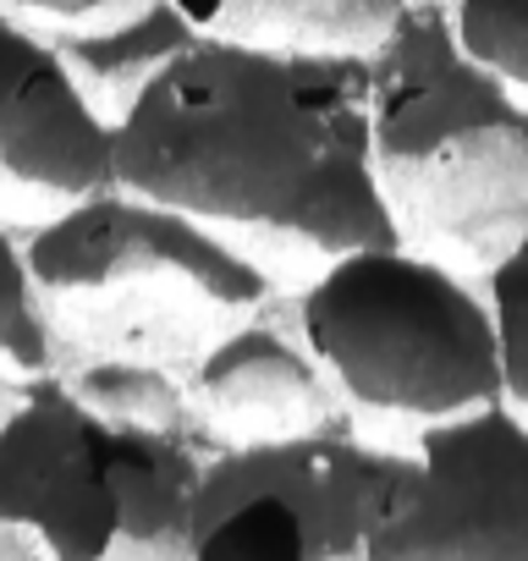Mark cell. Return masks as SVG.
I'll use <instances>...</instances> for the list:
<instances>
[{"label":"cell","mask_w":528,"mask_h":561,"mask_svg":"<svg viewBox=\"0 0 528 561\" xmlns=\"http://www.w3.org/2000/svg\"><path fill=\"white\" fill-rule=\"evenodd\" d=\"M204 451L187 435L127 430L122 534L111 561H193V517L204 484Z\"/></svg>","instance_id":"obj_12"},{"label":"cell","mask_w":528,"mask_h":561,"mask_svg":"<svg viewBox=\"0 0 528 561\" xmlns=\"http://www.w3.org/2000/svg\"><path fill=\"white\" fill-rule=\"evenodd\" d=\"M198 39L204 34L182 18L176 0H138V7H122L100 23L56 28L67 67L78 72V83L111 122H122L149 94V83Z\"/></svg>","instance_id":"obj_10"},{"label":"cell","mask_w":528,"mask_h":561,"mask_svg":"<svg viewBox=\"0 0 528 561\" xmlns=\"http://www.w3.org/2000/svg\"><path fill=\"white\" fill-rule=\"evenodd\" d=\"M375 67V171L402 242L490 270L528 237V100L457 39L451 0H413Z\"/></svg>","instance_id":"obj_3"},{"label":"cell","mask_w":528,"mask_h":561,"mask_svg":"<svg viewBox=\"0 0 528 561\" xmlns=\"http://www.w3.org/2000/svg\"><path fill=\"white\" fill-rule=\"evenodd\" d=\"M484 287L501 331V386L506 402L528 419V237L484 270Z\"/></svg>","instance_id":"obj_16"},{"label":"cell","mask_w":528,"mask_h":561,"mask_svg":"<svg viewBox=\"0 0 528 561\" xmlns=\"http://www.w3.org/2000/svg\"><path fill=\"white\" fill-rule=\"evenodd\" d=\"M116 182L209 220L276 280L402 242L364 50L187 45L116 122Z\"/></svg>","instance_id":"obj_1"},{"label":"cell","mask_w":528,"mask_h":561,"mask_svg":"<svg viewBox=\"0 0 528 561\" xmlns=\"http://www.w3.org/2000/svg\"><path fill=\"white\" fill-rule=\"evenodd\" d=\"M127 430L105 424L61 369L28 375L0 419V517L50 561H111L122 534Z\"/></svg>","instance_id":"obj_7"},{"label":"cell","mask_w":528,"mask_h":561,"mask_svg":"<svg viewBox=\"0 0 528 561\" xmlns=\"http://www.w3.org/2000/svg\"><path fill=\"white\" fill-rule=\"evenodd\" d=\"M193 408L204 430L220 446H248V440H287V435H314L331 424H347V402L331 386L325 364L303 342L298 309L292 320L259 309L237 331H226L193 369Z\"/></svg>","instance_id":"obj_9"},{"label":"cell","mask_w":528,"mask_h":561,"mask_svg":"<svg viewBox=\"0 0 528 561\" xmlns=\"http://www.w3.org/2000/svg\"><path fill=\"white\" fill-rule=\"evenodd\" d=\"M451 23L468 56L528 100V0H451Z\"/></svg>","instance_id":"obj_15"},{"label":"cell","mask_w":528,"mask_h":561,"mask_svg":"<svg viewBox=\"0 0 528 561\" xmlns=\"http://www.w3.org/2000/svg\"><path fill=\"white\" fill-rule=\"evenodd\" d=\"M413 468V446H375L353 424L215 446L198 484L193 561H369L375 523Z\"/></svg>","instance_id":"obj_5"},{"label":"cell","mask_w":528,"mask_h":561,"mask_svg":"<svg viewBox=\"0 0 528 561\" xmlns=\"http://www.w3.org/2000/svg\"><path fill=\"white\" fill-rule=\"evenodd\" d=\"M56 364H61V353H56V336L34 304L23 237L0 220V369L28 380V375H50Z\"/></svg>","instance_id":"obj_14"},{"label":"cell","mask_w":528,"mask_h":561,"mask_svg":"<svg viewBox=\"0 0 528 561\" xmlns=\"http://www.w3.org/2000/svg\"><path fill=\"white\" fill-rule=\"evenodd\" d=\"M303 342L347 408L413 430L501 402V331L490 287L413 242L331 259L292 298Z\"/></svg>","instance_id":"obj_4"},{"label":"cell","mask_w":528,"mask_h":561,"mask_svg":"<svg viewBox=\"0 0 528 561\" xmlns=\"http://www.w3.org/2000/svg\"><path fill=\"white\" fill-rule=\"evenodd\" d=\"M369 561H528V419L506 397L418 430Z\"/></svg>","instance_id":"obj_6"},{"label":"cell","mask_w":528,"mask_h":561,"mask_svg":"<svg viewBox=\"0 0 528 561\" xmlns=\"http://www.w3.org/2000/svg\"><path fill=\"white\" fill-rule=\"evenodd\" d=\"M0 561H50V556L34 545V534H23L18 523L0 517Z\"/></svg>","instance_id":"obj_18"},{"label":"cell","mask_w":528,"mask_h":561,"mask_svg":"<svg viewBox=\"0 0 528 561\" xmlns=\"http://www.w3.org/2000/svg\"><path fill=\"white\" fill-rule=\"evenodd\" d=\"M116 187V122L89 100L56 34L0 12V198L67 209Z\"/></svg>","instance_id":"obj_8"},{"label":"cell","mask_w":528,"mask_h":561,"mask_svg":"<svg viewBox=\"0 0 528 561\" xmlns=\"http://www.w3.org/2000/svg\"><path fill=\"white\" fill-rule=\"evenodd\" d=\"M18 386H23V380H18L12 369H0V419L12 413V402H18Z\"/></svg>","instance_id":"obj_19"},{"label":"cell","mask_w":528,"mask_h":561,"mask_svg":"<svg viewBox=\"0 0 528 561\" xmlns=\"http://www.w3.org/2000/svg\"><path fill=\"white\" fill-rule=\"evenodd\" d=\"M122 7H138V0H0V12H18L34 23H56V28H78V23H100Z\"/></svg>","instance_id":"obj_17"},{"label":"cell","mask_w":528,"mask_h":561,"mask_svg":"<svg viewBox=\"0 0 528 561\" xmlns=\"http://www.w3.org/2000/svg\"><path fill=\"white\" fill-rule=\"evenodd\" d=\"M56 369L105 424L187 435V440H193V430H204V419L193 408L187 369H176V364L138 358V353H83V358L56 364Z\"/></svg>","instance_id":"obj_13"},{"label":"cell","mask_w":528,"mask_h":561,"mask_svg":"<svg viewBox=\"0 0 528 561\" xmlns=\"http://www.w3.org/2000/svg\"><path fill=\"white\" fill-rule=\"evenodd\" d=\"M204 39L282 50H380L413 0H176Z\"/></svg>","instance_id":"obj_11"},{"label":"cell","mask_w":528,"mask_h":561,"mask_svg":"<svg viewBox=\"0 0 528 561\" xmlns=\"http://www.w3.org/2000/svg\"><path fill=\"white\" fill-rule=\"evenodd\" d=\"M28 280L56 353H138L193 369L226 331L276 304V275L209 220L105 187L50 209L28 237Z\"/></svg>","instance_id":"obj_2"}]
</instances>
